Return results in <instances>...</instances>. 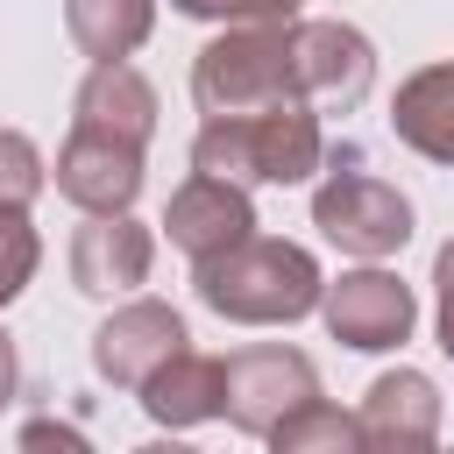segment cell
I'll return each instance as SVG.
<instances>
[{
	"label": "cell",
	"instance_id": "1",
	"mask_svg": "<svg viewBox=\"0 0 454 454\" xmlns=\"http://www.w3.org/2000/svg\"><path fill=\"white\" fill-rule=\"evenodd\" d=\"M192 291L206 312L234 319V326H298L319 312L326 298V270L305 241L284 234H241L234 248L192 262Z\"/></svg>",
	"mask_w": 454,
	"mask_h": 454
},
{
	"label": "cell",
	"instance_id": "2",
	"mask_svg": "<svg viewBox=\"0 0 454 454\" xmlns=\"http://www.w3.org/2000/svg\"><path fill=\"white\" fill-rule=\"evenodd\" d=\"M326 114L291 99V106H262V114H220L199 121L192 135V170L234 177V184H312L326 170Z\"/></svg>",
	"mask_w": 454,
	"mask_h": 454
},
{
	"label": "cell",
	"instance_id": "3",
	"mask_svg": "<svg viewBox=\"0 0 454 454\" xmlns=\"http://www.w3.org/2000/svg\"><path fill=\"white\" fill-rule=\"evenodd\" d=\"M298 21V14H291ZM291 21H234L192 57V106L206 121L220 114H262L298 99V64H291Z\"/></svg>",
	"mask_w": 454,
	"mask_h": 454
},
{
	"label": "cell",
	"instance_id": "4",
	"mask_svg": "<svg viewBox=\"0 0 454 454\" xmlns=\"http://www.w3.org/2000/svg\"><path fill=\"white\" fill-rule=\"evenodd\" d=\"M312 227L355 262H390L411 241V199L376 177L362 149H326V177L312 184Z\"/></svg>",
	"mask_w": 454,
	"mask_h": 454
},
{
	"label": "cell",
	"instance_id": "5",
	"mask_svg": "<svg viewBox=\"0 0 454 454\" xmlns=\"http://www.w3.org/2000/svg\"><path fill=\"white\" fill-rule=\"evenodd\" d=\"M326 397L319 390V369L305 348H284V340H255V348H234L227 355V426L248 433V440H270L298 404Z\"/></svg>",
	"mask_w": 454,
	"mask_h": 454
},
{
	"label": "cell",
	"instance_id": "6",
	"mask_svg": "<svg viewBox=\"0 0 454 454\" xmlns=\"http://www.w3.org/2000/svg\"><path fill=\"white\" fill-rule=\"evenodd\" d=\"M291 64H298V99L319 114H355L376 85V43L340 14H298Z\"/></svg>",
	"mask_w": 454,
	"mask_h": 454
},
{
	"label": "cell",
	"instance_id": "7",
	"mask_svg": "<svg viewBox=\"0 0 454 454\" xmlns=\"http://www.w3.org/2000/svg\"><path fill=\"white\" fill-rule=\"evenodd\" d=\"M319 319H326V333H333L340 348H355V355H390V348L411 340V326H419V298H411V284H404L397 270L362 262V270L326 277Z\"/></svg>",
	"mask_w": 454,
	"mask_h": 454
},
{
	"label": "cell",
	"instance_id": "8",
	"mask_svg": "<svg viewBox=\"0 0 454 454\" xmlns=\"http://www.w3.org/2000/svg\"><path fill=\"white\" fill-rule=\"evenodd\" d=\"M142 170H149V142H128V135H106V128L71 121V135H64V149L50 163V184L78 213H135Z\"/></svg>",
	"mask_w": 454,
	"mask_h": 454
},
{
	"label": "cell",
	"instance_id": "9",
	"mask_svg": "<svg viewBox=\"0 0 454 454\" xmlns=\"http://www.w3.org/2000/svg\"><path fill=\"white\" fill-rule=\"evenodd\" d=\"M177 348H192L184 312L163 305V298H142V291L135 298H114V312L92 326V369L114 390H142Z\"/></svg>",
	"mask_w": 454,
	"mask_h": 454
},
{
	"label": "cell",
	"instance_id": "10",
	"mask_svg": "<svg viewBox=\"0 0 454 454\" xmlns=\"http://www.w3.org/2000/svg\"><path fill=\"white\" fill-rule=\"evenodd\" d=\"M71 284L99 305L114 298H135L156 270V234L135 220V213H85V227L71 234Z\"/></svg>",
	"mask_w": 454,
	"mask_h": 454
},
{
	"label": "cell",
	"instance_id": "11",
	"mask_svg": "<svg viewBox=\"0 0 454 454\" xmlns=\"http://www.w3.org/2000/svg\"><path fill=\"white\" fill-rule=\"evenodd\" d=\"M163 234H170V248H177L184 262H206V255L234 248L241 234H255V199H248V184H234V177L192 170V177L170 192V206H163Z\"/></svg>",
	"mask_w": 454,
	"mask_h": 454
},
{
	"label": "cell",
	"instance_id": "12",
	"mask_svg": "<svg viewBox=\"0 0 454 454\" xmlns=\"http://www.w3.org/2000/svg\"><path fill=\"white\" fill-rule=\"evenodd\" d=\"M440 419H447L440 383L426 369H404V362L383 369L369 383V397H362V440H369V454H419V447L440 440Z\"/></svg>",
	"mask_w": 454,
	"mask_h": 454
},
{
	"label": "cell",
	"instance_id": "13",
	"mask_svg": "<svg viewBox=\"0 0 454 454\" xmlns=\"http://www.w3.org/2000/svg\"><path fill=\"white\" fill-rule=\"evenodd\" d=\"M135 397H142L149 426H163V433H192V426H206V419L227 411V355L177 348Z\"/></svg>",
	"mask_w": 454,
	"mask_h": 454
},
{
	"label": "cell",
	"instance_id": "14",
	"mask_svg": "<svg viewBox=\"0 0 454 454\" xmlns=\"http://www.w3.org/2000/svg\"><path fill=\"white\" fill-rule=\"evenodd\" d=\"M156 114H163V99H156L149 71H135V57L92 64L78 78V92H71V121L106 128V135H128V142H149L156 135Z\"/></svg>",
	"mask_w": 454,
	"mask_h": 454
},
{
	"label": "cell",
	"instance_id": "15",
	"mask_svg": "<svg viewBox=\"0 0 454 454\" xmlns=\"http://www.w3.org/2000/svg\"><path fill=\"white\" fill-rule=\"evenodd\" d=\"M390 135L426 163H454V57L419 64L390 92Z\"/></svg>",
	"mask_w": 454,
	"mask_h": 454
},
{
	"label": "cell",
	"instance_id": "16",
	"mask_svg": "<svg viewBox=\"0 0 454 454\" xmlns=\"http://www.w3.org/2000/svg\"><path fill=\"white\" fill-rule=\"evenodd\" d=\"M64 28L92 64L135 57L156 28V0H64Z\"/></svg>",
	"mask_w": 454,
	"mask_h": 454
},
{
	"label": "cell",
	"instance_id": "17",
	"mask_svg": "<svg viewBox=\"0 0 454 454\" xmlns=\"http://www.w3.org/2000/svg\"><path fill=\"white\" fill-rule=\"evenodd\" d=\"M262 447H277V454H369V440H362V411H340V404H326V397L298 404Z\"/></svg>",
	"mask_w": 454,
	"mask_h": 454
},
{
	"label": "cell",
	"instance_id": "18",
	"mask_svg": "<svg viewBox=\"0 0 454 454\" xmlns=\"http://www.w3.org/2000/svg\"><path fill=\"white\" fill-rule=\"evenodd\" d=\"M35 270H43V234H35V220H28V206H7V199H0V312L35 284Z\"/></svg>",
	"mask_w": 454,
	"mask_h": 454
},
{
	"label": "cell",
	"instance_id": "19",
	"mask_svg": "<svg viewBox=\"0 0 454 454\" xmlns=\"http://www.w3.org/2000/svg\"><path fill=\"white\" fill-rule=\"evenodd\" d=\"M50 192V156L35 149V135L0 128V199L7 206H35Z\"/></svg>",
	"mask_w": 454,
	"mask_h": 454
},
{
	"label": "cell",
	"instance_id": "20",
	"mask_svg": "<svg viewBox=\"0 0 454 454\" xmlns=\"http://www.w3.org/2000/svg\"><path fill=\"white\" fill-rule=\"evenodd\" d=\"M177 14L192 21H213V28H234V21H291L305 0H170Z\"/></svg>",
	"mask_w": 454,
	"mask_h": 454
},
{
	"label": "cell",
	"instance_id": "21",
	"mask_svg": "<svg viewBox=\"0 0 454 454\" xmlns=\"http://www.w3.org/2000/svg\"><path fill=\"white\" fill-rule=\"evenodd\" d=\"M433 340H440V355L454 362V234H447L440 255H433Z\"/></svg>",
	"mask_w": 454,
	"mask_h": 454
},
{
	"label": "cell",
	"instance_id": "22",
	"mask_svg": "<svg viewBox=\"0 0 454 454\" xmlns=\"http://www.w3.org/2000/svg\"><path fill=\"white\" fill-rule=\"evenodd\" d=\"M14 390H21V355H14V340H7V326H0V411L14 404Z\"/></svg>",
	"mask_w": 454,
	"mask_h": 454
},
{
	"label": "cell",
	"instance_id": "23",
	"mask_svg": "<svg viewBox=\"0 0 454 454\" xmlns=\"http://www.w3.org/2000/svg\"><path fill=\"white\" fill-rule=\"evenodd\" d=\"M50 440H64V447H85V433H71V426H21V447H50Z\"/></svg>",
	"mask_w": 454,
	"mask_h": 454
}]
</instances>
